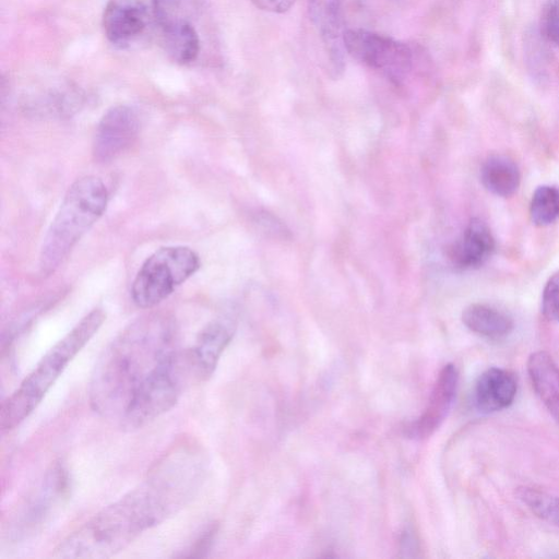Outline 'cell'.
Wrapping results in <instances>:
<instances>
[{"mask_svg": "<svg viewBox=\"0 0 559 559\" xmlns=\"http://www.w3.org/2000/svg\"><path fill=\"white\" fill-rule=\"evenodd\" d=\"M542 312L549 321L559 322V272L549 277L543 289Z\"/></svg>", "mask_w": 559, "mask_h": 559, "instance_id": "cell-23", "label": "cell"}, {"mask_svg": "<svg viewBox=\"0 0 559 559\" xmlns=\"http://www.w3.org/2000/svg\"><path fill=\"white\" fill-rule=\"evenodd\" d=\"M518 498L538 518L559 526V497L546 491L520 487Z\"/></svg>", "mask_w": 559, "mask_h": 559, "instance_id": "cell-21", "label": "cell"}, {"mask_svg": "<svg viewBox=\"0 0 559 559\" xmlns=\"http://www.w3.org/2000/svg\"><path fill=\"white\" fill-rule=\"evenodd\" d=\"M457 381L459 373L455 366L445 365L437 378L425 412L406 429L411 438H428L440 427L454 402Z\"/></svg>", "mask_w": 559, "mask_h": 559, "instance_id": "cell-11", "label": "cell"}, {"mask_svg": "<svg viewBox=\"0 0 559 559\" xmlns=\"http://www.w3.org/2000/svg\"><path fill=\"white\" fill-rule=\"evenodd\" d=\"M70 488V478L68 471L61 463H55L45 475L38 491L28 501L22 519L26 518L21 526L26 530L36 527L45 521L48 513L56 504L61 503L67 498ZM21 527V528H22Z\"/></svg>", "mask_w": 559, "mask_h": 559, "instance_id": "cell-13", "label": "cell"}, {"mask_svg": "<svg viewBox=\"0 0 559 559\" xmlns=\"http://www.w3.org/2000/svg\"><path fill=\"white\" fill-rule=\"evenodd\" d=\"M105 319L103 309H93L45 354L19 388L2 402V430L15 428L37 407L67 365L94 336Z\"/></svg>", "mask_w": 559, "mask_h": 559, "instance_id": "cell-3", "label": "cell"}, {"mask_svg": "<svg viewBox=\"0 0 559 559\" xmlns=\"http://www.w3.org/2000/svg\"><path fill=\"white\" fill-rule=\"evenodd\" d=\"M108 198L105 183L96 176L82 177L70 186L41 245L43 274L52 273L98 221L106 211Z\"/></svg>", "mask_w": 559, "mask_h": 559, "instance_id": "cell-4", "label": "cell"}, {"mask_svg": "<svg viewBox=\"0 0 559 559\" xmlns=\"http://www.w3.org/2000/svg\"><path fill=\"white\" fill-rule=\"evenodd\" d=\"M260 10L271 13H285L288 11L295 0H251Z\"/></svg>", "mask_w": 559, "mask_h": 559, "instance_id": "cell-25", "label": "cell"}, {"mask_svg": "<svg viewBox=\"0 0 559 559\" xmlns=\"http://www.w3.org/2000/svg\"><path fill=\"white\" fill-rule=\"evenodd\" d=\"M158 26L156 0H108L103 27L107 39L120 49L136 45Z\"/></svg>", "mask_w": 559, "mask_h": 559, "instance_id": "cell-8", "label": "cell"}, {"mask_svg": "<svg viewBox=\"0 0 559 559\" xmlns=\"http://www.w3.org/2000/svg\"><path fill=\"white\" fill-rule=\"evenodd\" d=\"M530 216L537 226L556 222L559 218V188L548 185L537 187L531 199Z\"/></svg>", "mask_w": 559, "mask_h": 559, "instance_id": "cell-20", "label": "cell"}, {"mask_svg": "<svg viewBox=\"0 0 559 559\" xmlns=\"http://www.w3.org/2000/svg\"><path fill=\"white\" fill-rule=\"evenodd\" d=\"M310 20L328 47L334 69L342 63V0H307Z\"/></svg>", "mask_w": 559, "mask_h": 559, "instance_id": "cell-15", "label": "cell"}, {"mask_svg": "<svg viewBox=\"0 0 559 559\" xmlns=\"http://www.w3.org/2000/svg\"><path fill=\"white\" fill-rule=\"evenodd\" d=\"M526 366L536 394L559 426V367L543 350L532 353Z\"/></svg>", "mask_w": 559, "mask_h": 559, "instance_id": "cell-16", "label": "cell"}, {"mask_svg": "<svg viewBox=\"0 0 559 559\" xmlns=\"http://www.w3.org/2000/svg\"><path fill=\"white\" fill-rule=\"evenodd\" d=\"M495 238L485 222L472 218L452 249L453 263L463 270L481 266L495 252Z\"/></svg>", "mask_w": 559, "mask_h": 559, "instance_id": "cell-14", "label": "cell"}, {"mask_svg": "<svg viewBox=\"0 0 559 559\" xmlns=\"http://www.w3.org/2000/svg\"><path fill=\"white\" fill-rule=\"evenodd\" d=\"M200 264L198 253L189 247L157 249L142 264L132 283L133 302L143 309L157 306L192 276Z\"/></svg>", "mask_w": 559, "mask_h": 559, "instance_id": "cell-6", "label": "cell"}, {"mask_svg": "<svg viewBox=\"0 0 559 559\" xmlns=\"http://www.w3.org/2000/svg\"><path fill=\"white\" fill-rule=\"evenodd\" d=\"M235 330V321L228 317H221L209 322L201 330L186 356L190 372L200 380L210 378L223 352L231 341Z\"/></svg>", "mask_w": 559, "mask_h": 559, "instance_id": "cell-10", "label": "cell"}, {"mask_svg": "<svg viewBox=\"0 0 559 559\" xmlns=\"http://www.w3.org/2000/svg\"><path fill=\"white\" fill-rule=\"evenodd\" d=\"M343 47L355 60L395 85L402 84L411 73L412 49L388 35L362 28L346 29L343 33Z\"/></svg>", "mask_w": 559, "mask_h": 559, "instance_id": "cell-7", "label": "cell"}, {"mask_svg": "<svg viewBox=\"0 0 559 559\" xmlns=\"http://www.w3.org/2000/svg\"><path fill=\"white\" fill-rule=\"evenodd\" d=\"M516 391L518 381L511 371L490 367L481 372L475 383V407L484 414L502 411L513 403Z\"/></svg>", "mask_w": 559, "mask_h": 559, "instance_id": "cell-12", "label": "cell"}, {"mask_svg": "<svg viewBox=\"0 0 559 559\" xmlns=\"http://www.w3.org/2000/svg\"><path fill=\"white\" fill-rule=\"evenodd\" d=\"M139 130L140 119L132 107H111L97 124L93 141L94 158L99 163L112 160L132 144Z\"/></svg>", "mask_w": 559, "mask_h": 559, "instance_id": "cell-9", "label": "cell"}, {"mask_svg": "<svg viewBox=\"0 0 559 559\" xmlns=\"http://www.w3.org/2000/svg\"><path fill=\"white\" fill-rule=\"evenodd\" d=\"M462 321L473 333L491 340L508 336L514 328L512 317L506 311L480 302L467 306L462 312Z\"/></svg>", "mask_w": 559, "mask_h": 559, "instance_id": "cell-17", "label": "cell"}, {"mask_svg": "<svg viewBox=\"0 0 559 559\" xmlns=\"http://www.w3.org/2000/svg\"><path fill=\"white\" fill-rule=\"evenodd\" d=\"M544 31L552 43L559 45V0L550 2L544 19Z\"/></svg>", "mask_w": 559, "mask_h": 559, "instance_id": "cell-24", "label": "cell"}, {"mask_svg": "<svg viewBox=\"0 0 559 559\" xmlns=\"http://www.w3.org/2000/svg\"><path fill=\"white\" fill-rule=\"evenodd\" d=\"M158 28L162 46L173 61L188 64L197 59L200 40L191 23H173Z\"/></svg>", "mask_w": 559, "mask_h": 559, "instance_id": "cell-19", "label": "cell"}, {"mask_svg": "<svg viewBox=\"0 0 559 559\" xmlns=\"http://www.w3.org/2000/svg\"><path fill=\"white\" fill-rule=\"evenodd\" d=\"M186 369L187 357L178 350L165 358L129 399L118 419L120 426L135 430L173 408L181 394Z\"/></svg>", "mask_w": 559, "mask_h": 559, "instance_id": "cell-5", "label": "cell"}, {"mask_svg": "<svg viewBox=\"0 0 559 559\" xmlns=\"http://www.w3.org/2000/svg\"><path fill=\"white\" fill-rule=\"evenodd\" d=\"M203 0H156L158 26L173 23H191ZM157 26V27H158Z\"/></svg>", "mask_w": 559, "mask_h": 559, "instance_id": "cell-22", "label": "cell"}, {"mask_svg": "<svg viewBox=\"0 0 559 559\" xmlns=\"http://www.w3.org/2000/svg\"><path fill=\"white\" fill-rule=\"evenodd\" d=\"M200 448L173 447L134 489L105 507L55 548L61 559H100L127 548L142 533L182 508L203 479Z\"/></svg>", "mask_w": 559, "mask_h": 559, "instance_id": "cell-1", "label": "cell"}, {"mask_svg": "<svg viewBox=\"0 0 559 559\" xmlns=\"http://www.w3.org/2000/svg\"><path fill=\"white\" fill-rule=\"evenodd\" d=\"M174 323L163 316L141 318L102 353L92 374L90 401L103 416L119 419L129 399L157 366L177 350Z\"/></svg>", "mask_w": 559, "mask_h": 559, "instance_id": "cell-2", "label": "cell"}, {"mask_svg": "<svg viewBox=\"0 0 559 559\" xmlns=\"http://www.w3.org/2000/svg\"><path fill=\"white\" fill-rule=\"evenodd\" d=\"M480 181L492 194L508 198L515 193L520 186V171L512 158L495 154L484 162Z\"/></svg>", "mask_w": 559, "mask_h": 559, "instance_id": "cell-18", "label": "cell"}]
</instances>
